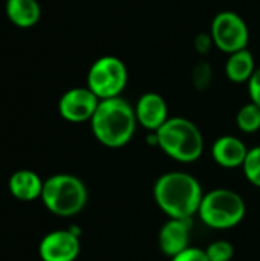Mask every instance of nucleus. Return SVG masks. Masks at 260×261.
<instances>
[{
  "mask_svg": "<svg viewBox=\"0 0 260 261\" xmlns=\"http://www.w3.org/2000/svg\"><path fill=\"white\" fill-rule=\"evenodd\" d=\"M204 191L201 182L185 171L161 174L153 185V199L169 219H193L198 216Z\"/></svg>",
  "mask_w": 260,
  "mask_h": 261,
  "instance_id": "1",
  "label": "nucleus"
},
{
  "mask_svg": "<svg viewBox=\"0 0 260 261\" xmlns=\"http://www.w3.org/2000/svg\"><path fill=\"white\" fill-rule=\"evenodd\" d=\"M135 107L124 98L101 99L92 119L90 128L95 139L107 148H121L127 145L136 132Z\"/></svg>",
  "mask_w": 260,
  "mask_h": 261,
  "instance_id": "2",
  "label": "nucleus"
},
{
  "mask_svg": "<svg viewBox=\"0 0 260 261\" xmlns=\"http://www.w3.org/2000/svg\"><path fill=\"white\" fill-rule=\"evenodd\" d=\"M153 133L156 136V147L173 161L192 164L204 153V136L199 127L187 118H169L167 122Z\"/></svg>",
  "mask_w": 260,
  "mask_h": 261,
  "instance_id": "3",
  "label": "nucleus"
},
{
  "mask_svg": "<svg viewBox=\"0 0 260 261\" xmlns=\"http://www.w3.org/2000/svg\"><path fill=\"white\" fill-rule=\"evenodd\" d=\"M40 199L51 214L67 219L80 214L86 208L89 191L80 177L60 173L44 180Z\"/></svg>",
  "mask_w": 260,
  "mask_h": 261,
  "instance_id": "4",
  "label": "nucleus"
},
{
  "mask_svg": "<svg viewBox=\"0 0 260 261\" xmlns=\"http://www.w3.org/2000/svg\"><path fill=\"white\" fill-rule=\"evenodd\" d=\"M247 214V205L242 196L228 188H215L205 193L198 211L201 222L216 231L236 228Z\"/></svg>",
  "mask_w": 260,
  "mask_h": 261,
  "instance_id": "5",
  "label": "nucleus"
},
{
  "mask_svg": "<svg viewBox=\"0 0 260 261\" xmlns=\"http://www.w3.org/2000/svg\"><path fill=\"white\" fill-rule=\"evenodd\" d=\"M129 81V72L124 61L113 55H104L95 60L87 72V87L98 99L118 98Z\"/></svg>",
  "mask_w": 260,
  "mask_h": 261,
  "instance_id": "6",
  "label": "nucleus"
},
{
  "mask_svg": "<svg viewBox=\"0 0 260 261\" xmlns=\"http://www.w3.org/2000/svg\"><path fill=\"white\" fill-rule=\"evenodd\" d=\"M210 35L215 47L228 55L247 49L250 41L248 24L234 11H221L216 14L211 21Z\"/></svg>",
  "mask_w": 260,
  "mask_h": 261,
  "instance_id": "7",
  "label": "nucleus"
},
{
  "mask_svg": "<svg viewBox=\"0 0 260 261\" xmlns=\"http://www.w3.org/2000/svg\"><path fill=\"white\" fill-rule=\"evenodd\" d=\"M80 252V236L72 229L48 232L38 245V255L41 261H75Z\"/></svg>",
  "mask_w": 260,
  "mask_h": 261,
  "instance_id": "8",
  "label": "nucleus"
},
{
  "mask_svg": "<svg viewBox=\"0 0 260 261\" xmlns=\"http://www.w3.org/2000/svg\"><path fill=\"white\" fill-rule=\"evenodd\" d=\"M100 104L98 96L86 87H74L63 93L58 101V112L63 119L80 124L92 119L97 107Z\"/></svg>",
  "mask_w": 260,
  "mask_h": 261,
  "instance_id": "9",
  "label": "nucleus"
},
{
  "mask_svg": "<svg viewBox=\"0 0 260 261\" xmlns=\"http://www.w3.org/2000/svg\"><path fill=\"white\" fill-rule=\"evenodd\" d=\"M135 115L138 125L149 130L150 133L161 128L170 118L166 99L156 92H147L138 98L135 106Z\"/></svg>",
  "mask_w": 260,
  "mask_h": 261,
  "instance_id": "10",
  "label": "nucleus"
},
{
  "mask_svg": "<svg viewBox=\"0 0 260 261\" xmlns=\"http://www.w3.org/2000/svg\"><path fill=\"white\" fill-rule=\"evenodd\" d=\"M192 220L190 219H169L159 229L158 245L161 252L173 258L190 246Z\"/></svg>",
  "mask_w": 260,
  "mask_h": 261,
  "instance_id": "11",
  "label": "nucleus"
},
{
  "mask_svg": "<svg viewBox=\"0 0 260 261\" xmlns=\"http://www.w3.org/2000/svg\"><path fill=\"white\" fill-rule=\"evenodd\" d=\"M248 150L250 148H247L245 142L238 136L224 135L213 142L211 156L219 167L233 170V168H242Z\"/></svg>",
  "mask_w": 260,
  "mask_h": 261,
  "instance_id": "12",
  "label": "nucleus"
},
{
  "mask_svg": "<svg viewBox=\"0 0 260 261\" xmlns=\"http://www.w3.org/2000/svg\"><path fill=\"white\" fill-rule=\"evenodd\" d=\"M41 177L31 170H18L12 173V176L8 180V190L20 202H32L41 197L43 191Z\"/></svg>",
  "mask_w": 260,
  "mask_h": 261,
  "instance_id": "13",
  "label": "nucleus"
},
{
  "mask_svg": "<svg viewBox=\"0 0 260 261\" xmlns=\"http://www.w3.org/2000/svg\"><path fill=\"white\" fill-rule=\"evenodd\" d=\"M256 69L257 67H256L254 57L248 49H242L234 54H230L225 63V75L231 83L236 84L248 83L253 73L256 72Z\"/></svg>",
  "mask_w": 260,
  "mask_h": 261,
  "instance_id": "14",
  "label": "nucleus"
},
{
  "mask_svg": "<svg viewBox=\"0 0 260 261\" xmlns=\"http://www.w3.org/2000/svg\"><path fill=\"white\" fill-rule=\"evenodd\" d=\"M6 15L18 28H31L40 20V5L37 0H8Z\"/></svg>",
  "mask_w": 260,
  "mask_h": 261,
  "instance_id": "15",
  "label": "nucleus"
},
{
  "mask_svg": "<svg viewBox=\"0 0 260 261\" xmlns=\"http://www.w3.org/2000/svg\"><path fill=\"white\" fill-rule=\"evenodd\" d=\"M238 128L247 135L256 133L260 130V107L254 102H248L242 106L236 115Z\"/></svg>",
  "mask_w": 260,
  "mask_h": 261,
  "instance_id": "16",
  "label": "nucleus"
},
{
  "mask_svg": "<svg viewBox=\"0 0 260 261\" xmlns=\"http://www.w3.org/2000/svg\"><path fill=\"white\" fill-rule=\"evenodd\" d=\"M242 170H244L247 180L251 185L260 188V145L248 150Z\"/></svg>",
  "mask_w": 260,
  "mask_h": 261,
  "instance_id": "17",
  "label": "nucleus"
},
{
  "mask_svg": "<svg viewBox=\"0 0 260 261\" xmlns=\"http://www.w3.org/2000/svg\"><path fill=\"white\" fill-rule=\"evenodd\" d=\"M211 81H213V67L208 61L202 60V61H198L193 67V72H192V83L195 86V89L204 92L207 90L210 86H211Z\"/></svg>",
  "mask_w": 260,
  "mask_h": 261,
  "instance_id": "18",
  "label": "nucleus"
},
{
  "mask_svg": "<svg viewBox=\"0 0 260 261\" xmlns=\"http://www.w3.org/2000/svg\"><path fill=\"white\" fill-rule=\"evenodd\" d=\"M205 254L210 261H231L234 257V246L228 240H216L205 248Z\"/></svg>",
  "mask_w": 260,
  "mask_h": 261,
  "instance_id": "19",
  "label": "nucleus"
},
{
  "mask_svg": "<svg viewBox=\"0 0 260 261\" xmlns=\"http://www.w3.org/2000/svg\"><path fill=\"white\" fill-rule=\"evenodd\" d=\"M170 261H210L207 254H205V249H201V248H193V246H188L185 251H182L181 254L175 255L173 258H170Z\"/></svg>",
  "mask_w": 260,
  "mask_h": 261,
  "instance_id": "20",
  "label": "nucleus"
},
{
  "mask_svg": "<svg viewBox=\"0 0 260 261\" xmlns=\"http://www.w3.org/2000/svg\"><path fill=\"white\" fill-rule=\"evenodd\" d=\"M195 49L199 55H207L211 47L215 46L213 43V38L210 35V32H199L196 37H195Z\"/></svg>",
  "mask_w": 260,
  "mask_h": 261,
  "instance_id": "21",
  "label": "nucleus"
},
{
  "mask_svg": "<svg viewBox=\"0 0 260 261\" xmlns=\"http://www.w3.org/2000/svg\"><path fill=\"white\" fill-rule=\"evenodd\" d=\"M247 86H248V95H250L251 102H254L260 107V67L256 69V72L253 73Z\"/></svg>",
  "mask_w": 260,
  "mask_h": 261,
  "instance_id": "22",
  "label": "nucleus"
}]
</instances>
